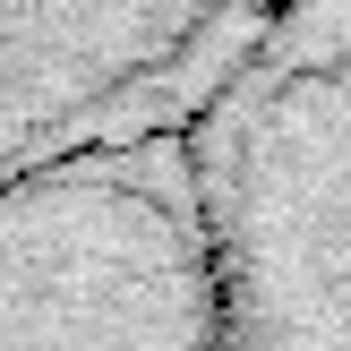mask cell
<instances>
[{"label": "cell", "mask_w": 351, "mask_h": 351, "mask_svg": "<svg viewBox=\"0 0 351 351\" xmlns=\"http://www.w3.org/2000/svg\"><path fill=\"white\" fill-rule=\"evenodd\" d=\"M274 0H0V197L189 129Z\"/></svg>", "instance_id": "1"}]
</instances>
